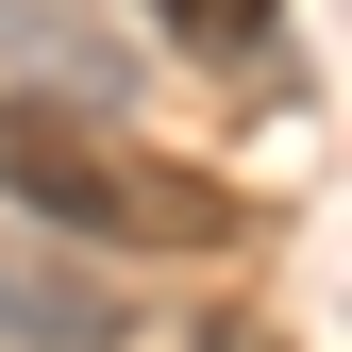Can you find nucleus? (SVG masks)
<instances>
[{
  "mask_svg": "<svg viewBox=\"0 0 352 352\" xmlns=\"http://www.w3.org/2000/svg\"><path fill=\"white\" fill-rule=\"evenodd\" d=\"M135 17L168 34V51H201V67H252V51H269V17H285V0H135Z\"/></svg>",
  "mask_w": 352,
  "mask_h": 352,
  "instance_id": "nucleus-2",
  "label": "nucleus"
},
{
  "mask_svg": "<svg viewBox=\"0 0 352 352\" xmlns=\"http://www.w3.org/2000/svg\"><path fill=\"white\" fill-rule=\"evenodd\" d=\"M0 201L34 218V235H101V252H218L235 235V201L185 185V168H151V151H118L101 118H67V101H0Z\"/></svg>",
  "mask_w": 352,
  "mask_h": 352,
  "instance_id": "nucleus-1",
  "label": "nucleus"
}]
</instances>
